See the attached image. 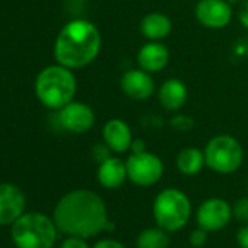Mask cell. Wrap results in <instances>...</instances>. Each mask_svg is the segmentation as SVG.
Returning a JSON list of instances; mask_svg holds the SVG:
<instances>
[{"mask_svg": "<svg viewBox=\"0 0 248 248\" xmlns=\"http://www.w3.org/2000/svg\"><path fill=\"white\" fill-rule=\"evenodd\" d=\"M78 83L72 69L51 64L43 69L35 79V95L50 109H60L73 101Z\"/></svg>", "mask_w": 248, "mask_h": 248, "instance_id": "obj_3", "label": "cell"}, {"mask_svg": "<svg viewBox=\"0 0 248 248\" xmlns=\"http://www.w3.org/2000/svg\"><path fill=\"white\" fill-rule=\"evenodd\" d=\"M194 15L203 27L220 30L232 21V5L226 0H199L194 8Z\"/></svg>", "mask_w": 248, "mask_h": 248, "instance_id": "obj_10", "label": "cell"}, {"mask_svg": "<svg viewBox=\"0 0 248 248\" xmlns=\"http://www.w3.org/2000/svg\"><path fill=\"white\" fill-rule=\"evenodd\" d=\"M127 180V168L126 162H123L120 158L108 156L102 162H99L98 168V181L102 187L114 190L123 186Z\"/></svg>", "mask_w": 248, "mask_h": 248, "instance_id": "obj_15", "label": "cell"}, {"mask_svg": "<svg viewBox=\"0 0 248 248\" xmlns=\"http://www.w3.org/2000/svg\"><path fill=\"white\" fill-rule=\"evenodd\" d=\"M177 168L184 175H197L206 167L204 151L199 148H184L177 155Z\"/></svg>", "mask_w": 248, "mask_h": 248, "instance_id": "obj_18", "label": "cell"}, {"mask_svg": "<svg viewBox=\"0 0 248 248\" xmlns=\"http://www.w3.org/2000/svg\"><path fill=\"white\" fill-rule=\"evenodd\" d=\"M236 241L241 248H248V223H245L236 235Z\"/></svg>", "mask_w": 248, "mask_h": 248, "instance_id": "obj_26", "label": "cell"}, {"mask_svg": "<svg viewBox=\"0 0 248 248\" xmlns=\"http://www.w3.org/2000/svg\"><path fill=\"white\" fill-rule=\"evenodd\" d=\"M232 217V206L223 199H207L197 209V223L207 232L223 229Z\"/></svg>", "mask_w": 248, "mask_h": 248, "instance_id": "obj_9", "label": "cell"}, {"mask_svg": "<svg viewBox=\"0 0 248 248\" xmlns=\"http://www.w3.org/2000/svg\"><path fill=\"white\" fill-rule=\"evenodd\" d=\"M73 2H86V0H73Z\"/></svg>", "mask_w": 248, "mask_h": 248, "instance_id": "obj_29", "label": "cell"}, {"mask_svg": "<svg viewBox=\"0 0 248 248\" xmlns=\"http://www.w3.org/2000/svg\"><path fill=\"white\" fill-rule=\"evenodd\" d=\"M59 111L60 126L75 135H82L89 132L95 124V112L85 102L72 101Z\"/></svg>", "mask_w": 248, "mask_h": 248, "instance_id": "obj_8", "label": "cell"}, {"mask_svg": "<svg viewBox=\"0 0 248 248\" xmlns=\"http://www.w3.org/2000/svg\"><path fill=\"white\" fill-rule=\"evenodd\" d=\"M158 98L165 109L177 111L181 107H184V104L187 102L188 89L181 79L171 78L161 85L158 91Z\"/></svg>", "mask_w": 248, "mask_h": 248, "instance_id": "obj_16", "label": "cell"}, {"mask_svg": "<svg viewBox=\"0 0 248 248\" xmlns=\"http://www.w3.org/2000/svg\"><path fill=\"white\" fill-rule=\"evenodd\" d=\"M101 44V34L95 24L73 19L60 30L54 43V57L62 66L72 70L80 69L98 57Z\"/></svg>", "mask_w": 248, "mask_h": 248, "instance_id": "obj_2", "label": "cell"}, {"mask_svg": "<svg viewBox=\"0 0 248 248\" xmlns=\"http://www.w3.org/2000/svg\"><path fill=\"white\" fill-rule=\"evenodd\" d=\"M238 21L239 24L248 30V0H242V2L239 3V8H238Z\"/></svg>", "mask_w": 248, "mask_h": 248, "instance_id": "obj_24", "label": "cell"}, {"mask_svg": "<svg viewBox=\"0 0 248 248\" xmlns=\"http://www.w3.org/2000/svg\"><path fill=\"white\" fill-rule=\"evenodd\" d=\"M57 232L54 219L40 212H28L12 223L11 235L18 248H53Z\"/></svg>", "mask_w": 248, "mask_h": 248, "instance_id": "obj_4", "label": "cell"}, {"mask_svg": "<svg viewBox=\"0 0 248 248\" xmlns=\"http://www.w3.org/2000/svg\"><path fill=\"white\" fill-rule=\"evenodd\" d=\"M127 178L139 187H151L164 175V164L155 154L148 151L132 154L126 161Z\"/></svg>", "mask_w": 248, "mask_h": 248, "instance_id": "obj_7", "label": "cell"}, {"mask_svg": "<svg viewBox=\"0 0 248 248\" xmlns=\"http://www.w3.org/2000/svg\"><path fill=\"white\" fill-rule=\"evenodd\" d=\"M120 86L124 95L135 101L149 99L155 92V80L152 73L143 69H132L127 70L120 79Z\"/></svg>", "mask_w": 248, "mask_h": 248, "instance_id": "obj_12", "label": "cell"}, {"mask_svg": "<svg viewBox=\"0 0 248 248\" xmlns=\"http://www.w3.org/2000/svg\"><path fill=\"white\" fill-rule=\"evenodd\" d=\"M138 248H168L170 236L168 232L159 226L143 229L136 239Z\"/></svg>", "mask_w": 248, "mask_h": 248, "instance_id": "obj_19", "label": "cell"}, {"mask_svg": "<svg viewBox=\"0 0 248 248\" xmlns=\"http://www.w3.org/2000/svg\"><path fill=\"white\" fill-rule=\"evenodd\" d=\"M102 139L105 146L115 152L123 154L130 151L133 135L129 124L121 118H111L108 120L102 127Z\"/></svg>", "mask_w": 248, "mask_h": 248, "instance_id": "obj_13", "label": "cell"}, {"mask_svg": "<svg viewBox=\"0 0 248 248\" xmlns=\"http://www.w3.org/2000/svg\"><path fill=\"white\" fill-rule=\"evenodd\" d=\"M191 215V203L178 188H165L154 200V217L156 226L174 232L186 226Z\"/></svg>", "mask_w": 248, "mask_h": 248, "instance_id": "obj_5", "label": "cell"}, {"mask_svg": "<svg viewBox=\"0 0 248 248\" xmlns=\"http://www.w3.org/2000/svg\"><path fill=\"white\" fill-rule=\"evenodd\" d=\"M226 2H228L229 5H235V3H241L242 0H226Z\"/></svg>", "mask_w": 248, "mask_h": 248, "instance_id": "obj_28", "label": "cell"}, {"mask_svg": "<svg viewBox=\"0 0 248 248\" xmlns=\"http://www.w3.org/2000/svg\"><path fill=\"white\" fill-rule=\"evenodd\" d=\"M60 248H89L86 238H80V236H67L63 242Z\"/></svg>", "mask_w": 248, "mask_h": 248, "instance_id": "obj_23", "label": "cell"}, {"mask_svg": "<svg viewBox=\"0 0 248 248\" xmlns=\"http://www.w3.org/2000/svg\"><path fill=\"white\" fill-rule=\"evenodd\" d=\"M130 151H132V154H140V152H145V151H146V145H145V142H143V140L136 139V140H133V142H132Z\"/></svg>", "mask_w": 248, "mask_h": 248, "instance_id": "obj_27", "label": "cell"}, {"mask_svg": "<svg viewBox=\"0 0 248 248\" xmlns=\"http://www.w3.org/2000/svg\"><path fill=\"white\" fill-rule=\"evenodd\" d=\"M25 194L11 183H0V226L12 225L25 213Z\"/></svg>", "mask_w": 248, "mask_h": 248, "instance_id": "obj_11", "label": "cell"}, {"mask_svg": "<svg viewBox=\"0 0 248 248\" xmlns=\"http://www.w3.org/2000/svg\"><path fill=\"white\" fill-rule=\"evenodd\" d=\"M170 51L159 41H149L138 51V64L149 73H158L168 66Z\"/></svg>", "mask_w": 248, "mask_h": 248, "instance_id": "obj_14", "label": "cell"}, {"mask_svg": "<svg viewBox=\"0 0 248 248\" xmlns=\"http://www.w3.org/2000/svg\"><path fill=\"white\" fill-rule=\"evenodd\" d=\"M53 219L59 232L80 238L98 235L109 222L104 200L95 191L86 188L66 193L57 202Z\"/></svg>", "mask_w": 248, "mask_h": 248, "instance_id": "obj_1", "label": "cell"}, {"mask_svg": "<svg viewBox=\"0 0 248 248\" xmlns=\"http://www.w3.org/2000/svg\"><path fill=\"white\" fill-rule=\"evenodd\" d=\"M206 167L217 174L235 172L244 159V151L239 142L229 135L212 138L204 148Z\"/></svg>", "mask_w": 248, "mask_h": 248, "instance_id": "obj_6", "label": "cell"}, {"mask_svg": "<svg viewBox=\"0 0 248 248\" xmlns=\"http://www.w3.org/2000/svg\"><path fill=\"white\" fill-rule=\"evenodd\" d=\"M206 241H207V231L200 226L190 233V244L193 247H203Z\"/></svg>", "mask_w": 248, "mask_h": 248, "instance_id": "obj_22", "label": "cell"}, {"mask_svg": "<svg viewBox=\"0 0 248 248\" xmlns=\"http://www.w3.org/2000/svg\"><path fill=\"white\" fill-rule=\"evenodd\" d=\"M232 215L238 220L248 223V197H242L235 202V204L232 206Z\"/></svg>", "mask_w": 248, "mask_h": 248, "instance_id": "obj_20", "label": "cell"}, {"mask_svg": "<svg viewBox=\"0 0 248 248\" xmlns=\"http://www.w3.org/2000/svg\"><path fill=\"white\" fill-rule=\"evenodd\" d=\"M92 248H126V247L115 239H101Z\"/></svg>", "mask_w": 248, "mask_h": 248, "instance_id": "obj_25", "label": "cell"}, {"mask_svg": "<svg viewBox=\"0 0 248 248\" xmlns=\"http://www.w3.org/2000/svg\"><path fill=\"white\" fill-rule=\"evenodd\" d=\"M172 30L171 19L161 12H151L140 22V32L149 41H161L170 35Z\"/></svg>", "mask_w": 248, "mask_h": 248, "instance_id": "obj_17", "label": "cell"}, {"mask_svg": "<svg viewBox=\"0 0 248 248\" xmlns=\"http://www.w3.org/2000/svg\"><path fill=\"white\" fill-rule=\"evenodd\" d=\"M171 126H172L174 129H177V130L186 132V130H190V129L194 126V121H193L191 117L180 114V115H177V117H174V118L171 120Z\"/></svg>", "mask_w": 248, "mask_h": 248, "instance_id": "obj_21", "label": "cell"}]
</instances>
